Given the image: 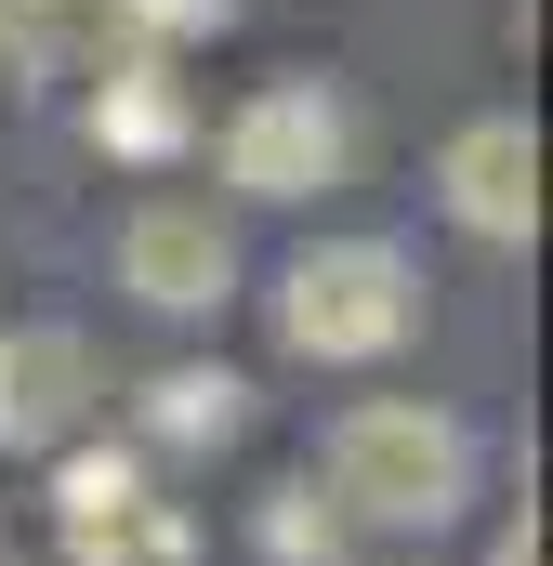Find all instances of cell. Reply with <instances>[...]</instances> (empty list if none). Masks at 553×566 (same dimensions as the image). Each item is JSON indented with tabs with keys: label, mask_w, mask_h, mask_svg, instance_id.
Wrapping results in <instances>:
<instances>
[{
	"label": "cell",
	"mask_w": 553,
	"mask_h": 566,
	"mask_svg": "<svg viewBox=\"0 0 553 566\" xmlns=\"http://www.w3.org/2000/svg\"><path fill=\"white\" fill-rule=\"evenodd\" d=\"M316 461H330V501L356 527H448L461 488H474V434L421 396H356Z\"/></svg>",
	"instance_id": "1"
},
{
	"label": "cell",
	"mask_w": 553,
	"mask_h": 566,
	"mask_svg": "<svg viewBox=\"0 0 553 566\" xmlns=\"http://www.w3.org/2000/svg\"><path fill=\"white\" fill-rule=\"evenodd\" d=\"M409 329H421V277L383 238H330V251H303L276 277V343L303 369H383Z\"/></svg>",
	"instance_id": "2"
},
{
	"label": "cell",
	"mask_w": 553,
	"mask_h": 566,
	"mask_svg": "<svg viewBox=\"0 0 553 566\" xmlns=\"http://www.w3.org/2000/svg\"><path fill=\"white\" fill-rule=\"evenodd\" d=\"M211 158H225L238 198H276V211H290V198H330V185L356 171V119H343L330 80H264V93L225 106Z\"/></svg>",
	"instance_id": "3"
},
{
	"label": "cell",
	"mask_w": 553,
	"mask_h": 566,
	"mask_svg": "<svg viewBox=\"0 0 553 566\" xmlns=\"http://www.w3.org/2000/svg\"><path fill=\"white\" fill-rule=\"evenodd\" d=\"M435 198H448V224H461V238H488V251L541 238V133H528L514 106L461 119L448 158H435Z\"/></svg>",
	"instance_id": "4"
},
{
	"label": "cell",
	"mask_w": 553,
	"mask_h": 566,
	"mask_svg": "<svg viewBox=\"0 0 553 566\" xmlns=\"http://www.w3.org/2000/svg\"><path fill=\"white\" fill-rule=\"evenodd\" d=\"M119 290L158 303V316H211L238 290V238L211 224V198H145L119 224Z\"/></svg>",
	"instance_id": "5"
},
{
	"label": "cell",
	"mask_w": 553,
	"mask_h": 566,
	"mask_svg": "<svg viewBox=\"0 0 553 566\" xmlns=\"http://www.w3.org/2000/svg\"><path fill=\"white\" fill-rule=\"evenodd\" d=\"M93 409V343L80 329H0V448H66Z\"/></svg>",
	"instance_id": "6"
},
{
	"label": "cell",
	"mask_w": 553,
	"mask_h": 566,
	"mask_svg": "<svg viewBox=\"0 0 553 566\" xmlns=\"http://www.w3.org/2000/svg\"><path fill=\"white\" fill-rule=\"evenodd\" d=\"M145 434L158 448H238L251 434V382L238 369H158L145 382Z\"/></svg>",
	"instance_id": "7"
},
{
	"label": "cell",
	"mask_w": 553,
	"mask_h": 566,
	"mask_svg": "<svg viewBox=\"0 0 553 566\" xmlns=\"http://www.w3.org/2000/svg\"><path fill=\"white\" fill-rule=\"evenodd\" d=\"M185 133H198V106L171 93V66H119L93 93V145H119V158H185Z\"/></svg>",
	"instance_id": "8"
},
{
	"label": "cell",
	"mask_w": 553,
	"mask_h": 566,
	"mask_svg": "<svg viewBox=\"0 0 553 566\" xmlns=\"http://www.w3.org/2000/svg\"><path fill=\"white\" fill-rule=\"evenodd\" d=\"M80 554H93V566H185V554H198V527H185L171 501H133V514L80 527Z\"/></svg>",
	"instance_id": "9"
},
{
	"label": "cell",
	"mask_w": 553,
	"mask_h": 566,
	"mask_svg": "<svg viewBox=\"0 0 553 566\" xmlns=\"http://www.w3.org/2000/svg\"><path fill=\"white\" fill-rule=\"evenodd\" d=\"M53 501H66V527H106V514L145 501V461L133 448H66V488H53Z\"/></svg>",
	"instance_id": "10"
},
{
	"label": "cell",
	"mask_w": 553,
	"mask_h": 566,
	"mask_svg": "<svg viewBox=\"0 0 553 566\" xmlns=\"http://www.w3.org/2000/svg\"><path fill=\"white\" fill-rule=\"evenodd\" d=\"M264 541H276V566H343V527H330V501H316V488H276Z\"/></svg>",
	"instance_id": "11"
},
{
	"label": "cell",
	"mask_w": 553,
	"mask_h": 566,
	"mask_svg": "<svg viewBox=\"0 0 553 566\" xmlns=\"http://www.w3.org/2000/svg\"><path fill=\"white\" fill-rule=\"evenodd\" d=\"M119 27L133 40H198V27H225V0H119Z\"/></svg>",
	"instance_id": "12"
},
{
	"label": "cell",
	"mask_w": 553,
	"mask_h": 566,
	"mask_svg": "<svg viewBox=\"0 0 553 566\" xmlns=\"http://www.w3.org/2000/svg\"><path fill=\"white\" fill-rule=\"evenodd\" d=\"M488 566H541V527H528V514H514V527H501V541H488Z\"/></svg>",
	"instance_id": "13"
}]
</instances>
